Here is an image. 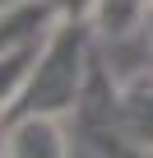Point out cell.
<instances>
[{
	"instance_id": "3",
	"label": "cell",
	"mask_w": 153,
	"mask_h": 158,
	"mask_svg": "<svg viewBox=\"0 0 153 158\" xmlns=\"http://www.w3.org/2000/svg\"><path fill=\"white\" fill-rule=\"evenodd\" d=\"M56 23H60V10L51 0H10V5H0V51L42 42Z\"/></svg>"
},
{
	"instance_id": "7",
	"label": "cell",
	"mask_w": 153,
	"mask_h": 158,
	"mask_svg": "<svg viewBox=\"0 0 153 158\" xmlns=\"http://www.w3.org/2000/svg\"><path fill=\"white\" fill-rule=\"evenodd\" d=\"M51 5L60 10V19H88V23H93L98 0H51Z\"/></svg>"
},
{
	"instance_id": "5",
	"label": "cell",
	"mask_w": 153,
	"mask_h": 158,
	"mask_svg": "<svg viewBox=\"0 0 153 158\" xmlns=\"http://www.w3.org/2000/svg\"><path fill=\"white\" fill-rule=\"evenodd\" d=\"M51 37V33H46ZM42 37V42H46ZM42 42H28V47H14V51H0V116H5L14 102H19V93L28 89V79H33V65H37V56H42Z\"/></svg>"
},
{
	"instance_id": "4",
	"label": "cell",
	"mask_w": 153,
	"mask_h": 158,
	"mask_svg": "<svg viewBox=\"0 0 153 158\" xmlns=\"http://www.w3.org/2000/svg\"><path fill=\"white\" fill-rule=\"evenodd\" d=\"M116 126L125 130V139L139 153H153V70H144V74H135V79L121 84Z\"/></svg>"
},
{
	"instance_id": "1",
	"label": "cell",
	"mask_w": 153,
	"mask_h": 158,
	"mask_svg": "<svg viewBox=\"0 0 153 158\" xmlns=\"http://www.w3.org/2000/svg\"><path fill=\"white\" fill-rule=\"evenodd\" d=\"M93 51H98V33L88 19H60L51 28V37L42 42L33 79L19 93V102L5 112V121L28 116V112H51V116L74 112L79 93H84V79H88V65H93Z\"/></svg>"
},
{
	"instance_id": "2",
	"label": "cell",
	"mask_w": 153,
	"mask_h": 158,
	"mask_svg": "<svg viewBox=\"0 0 153 158\" xmlns=\"http://www.w3.org/2000/svg\"><path fill=\"white\" fill-rule=\"evenodd\" d=\"M0 158H70V139H65L60 116H51V112H28V116L5 121Z\"/></svg>"
},
{
	"instance_id": "6",
	"label": "cell",
	"mask_w": 153,
	"mask_h": 158,
	"mask_svg": "<svg viewBox=\"0 0 153 158\" xmlns=\"http://www.w3.org/2000/svg\"><path fill=\"white\" fill-rule=\"evenodd\" d=\"M144 14H148V0H98V10H93V33H98V42L139 33V28H144Z\"/></svg>"
},
{
	"instance_id": "9",
	"label": "cell",
	"mask_w": 153,
	"mask_h": 158,
	"mask_svg": "<svg viewBox=\"0 0 153 158\" xmlns=\"http://www.w3.org/2000/svg\"><path fill=\"white\" fill-rule=\"evenodd\" d=\"M0 130H5V116H0Z\"/></svg>"
},
{
	"instance_id": "8",
	"label": "cell",
	"mask_w": 153,
	"mask_h": 158,
	"mask_svg": "<svg viewBox=\"0 0 153 158\" xmlns=\"http://www.w3.org/2000/svg\"><path fill=\"white\" fill-rule=\"evenodd\" d=\"M144 37H148V47H153V0H148V14H144Z\"/></svg>"
}]
</instances>
